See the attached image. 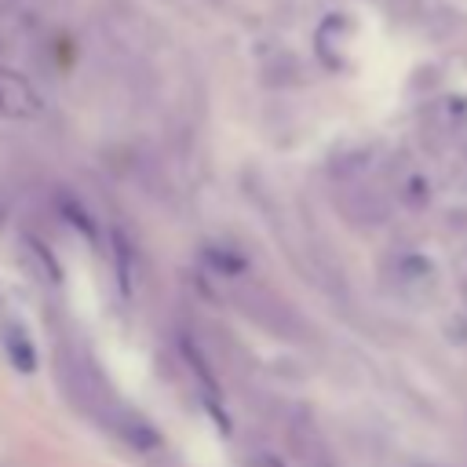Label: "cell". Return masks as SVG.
Here are the masks:
<instances>
[{
	"mask_svg": "<svg viewBox=\"0 0 467 467\" xmlns=\"http://www.w3.org/2000/svg\"><path fill=\"white\" fill-rule=\"evenodd\" d=\"M390 11L401 22L416 26L427 36H438V40L441 36H456L463 29V15L449 0H390Z\"/></svg>",
	"mask_w": 467,
	"mask_h": 467,
	"instance_id": "1",
	"label": "cell"
},
{
	"mask_svg": "<svg viewBox=\"0 0 467 467\" xmlns=\"http://www.w3.org/2000/svg\"><path fill=\"white\" fill-rule=\"evenodd\" d=\"M259 467H281V463H277L274 456H263V460H259Z\"/></svg>",
	"mask_w": 467,
	"mask_h": 467,
	"instance_id": "4",
	"label": "cell"
},
{
	"mask_svg": "<svg viewBox=\"0 0 467 467\" xmlns=\"http://www.w3.org/2000/svg\"><path fill=\"white\" fill-rule=\"evenodd\" d=\"M0 113L15 120H29L40 113V95L29 80H22L11 69H0Z\"/></svg>",
	"mask_w": 467,
	"mask_h": 467,
	"instance_id": "2",
	"label": "cell"
},
{
	"mask_svg": "<svg viewBox=\"0 0 467 467\" xmlns=\"http://www.w3.org/2000/svg\"><path fill=\"white\" fill-rule=\"evenodd\" d=\"M394 285H398L401 292H409V296H427V292H434L438 277H434V266H431L427 259H420V255H401V259L394 263Z\"/></svg>",
	"mask_w": 467,
	"mask_h": 467,
	"instance_id": "3",
	"label": "cell"
}]
</instances>
